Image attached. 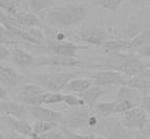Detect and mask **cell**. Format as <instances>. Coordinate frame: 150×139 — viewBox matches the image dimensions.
<instances>
[{
  "instance_id": "6da1fadb",
  "label": "cell",
  "mask_w": 150,
  "mask_h": 139,
  "mask_svg": "<svg viewBox=\"0 0 150 139\" xmlns=\"http://www.w3.org/2000/svg\"><path fill=\"white\" fill-rule=\"evenodd\" d=\"M87 4L64 3L39 14V18L50 27L58 30H70L84 22L87 17Z\"/></svg>"
},
{
  "instance_id": "7a4b0ae2",
  "label": "cell",
  "mask_w": 150,
  "mask_h": 139,
  "mask_svg": "<svg viewBox=\"0 0 150 139\" xmlns=\"http://www.w3.org/2000/svg\"><path fill=\"white\" fill-rule=\"evenodd\" d=\"M68 40L73 42H84L101 47L103 43L110 39H117V32L112 28L93 26L87 23H82L74 29L66 30Z\"/></svg>"
},
{
  "instance_id": "3957f363",
  "label": "cell",
  "mask_w": 150,
  "mask_h": 139,
  "mask_svg": "<svg viewBox=\"0 0 150 139\" xmlns=\"http://www.w3.org/2000/svg\"><path fill=\"white\" fill-rule=\"evenodd\" d=\"M86 71H73V72H40L33 73L30 75L35 84L39 85L48 92H60L63 90L69 81L76 77H85Z\"/></svg>"
},
{
  "instance_id": "277c9868",
  "label": "cell",
  "mask_w": 150,
  "mask_h": 139,
  "mask_svg": "<svg viewBox=\"0 0 150 139\" xmlns=\"http://www.w3.org/2000/svg\"><path fill=\"white\" fill-rule=\"evenodd\" d=\"M93 134L104 139H129L133 136L134 131L123 127L118 117L110 116L107 118H99V122Z\"/></svg>"
},
{
  "instance_id": "5b68a950",
  "label": "cell",
  "mask_w": 150,
  "mask_h": 139,
  "mask_svg": "<svg viewBox=\"0 0 150 139\" xmlns=\"http://www.w3.org/2000/svg\"><path fill=\"white\" fill-rule=\"evenodd\" d=\"M143 94L139 90L132 89L127 86H121L115 95V115L123 114L130 109L139 107L141 105Z\"/></svg>"
},
{
  "instance_id": "8992f818",
  "label": "cell",
  "mask_w": 150,
  "mask_h": 139,
  "mask_svg": "<svg viewBox=\"0 0 150 139\" xmlns=\"http://www.w3.org/2000/svg\"><path fill=\"white\" fill-rule=\"evenodd\" d=\"M93 113V110H90L86 106L71 108V110L63 114L61 127L66 128L70 131H79V130H88L87 120L88 117Z\"/></svg>"
},
{
  "instance_id": "52a82bcc",
  "label": "cell",
  "mask_w": 150,
  "mask_h": 139,
  "mask_svg": "<svg viewBox=\"0 0 150 139\" xmlns=\"http://www.w3.org/2000/svg\"><path fill=\"white\" fill-rule=\"evenodd\" d=\"M147 28H149V6L139 8V11L130 15L127 25L122 32L121 39L129 41Z\"/></svg>"
},
{
  "instance_id": "ba28073f",
  "label": "cell",
  "mask_w": 150,
  "mask_h": 139,
  "mask_svg": "<svg viewBox=\"0 0 150 139\" xmlns=\"http://www.w3.org/2000/svg\"><path fill=\"white\" fill-rule=\"evenodd\" d=\"M127 57L128 52L107 53V55L97 58L95 62L89 65V67L95 70H108V71L120 72L123 74Z\"/></svg>"
},
{
  "instance_id": "9c48e42d",
  "label": "cell",
  "mask_w": 150,
  "mask_h": 139,
  "mask_svg": "<svg viewBox=\"0 0 150 139\" xmlns=\"http://www.w3.org/2000/svg\"><path fill=\"white\" fill-rule=\"evenodd\" d=\"M42 50L47 51L52 55H63V57L69 58H78V53L81 50L88 49L87 45H79L76 42H73L70 40L66 41H46L45 45H43Z\"/></svg>"
},
{
  "instance_id": "30bf717a",
  "label": "cell",
  "mask_w": 150,
  "mask_h": 139,
  "mask_svg": "<svg viewBox=\"0 0 150 139\" xmlns=\"http://www.w3.org/2000/svg\"><path fill=\"white\" fill-rule=\"evenodd\" d=\"M119 119L123 127L128 130L141 131L146 128H149V115L140 106L121 114Z\"/></svg>"
},
{
  "instance_id": "8fae6325",
  "label": "cell",
  "mask_w": 150,
  "mask_h": 139,
  "mask_svg": "<svg viewBox=\"0 0 150 139\" xmlns=\"http://www.w3.org/2000/svg\"><path fill=\"white\" fill-rule=\"evenodd\" d=\"M85 77L93 81V85L106 87V86H125L128 77L120 72L108 70H95L86 71Z\"/></svg>"
},
{
  "instance_id": "7c38bea8",
  "label": "cell",
  "mask_w": 150,
  "mask_h": 139,
  "mask_svg": "<svg viewBox=\"0 0 150 139\" xmlns=\"http://www.w3.org/2000/svg\"><path fill=\"white\" fill-rule=\"evenodd\" d=\"M85 63L78 58L63 57V55H52L48 57L36 58L34 66H53L61 68H80L83 67Z\"/></svg>"
},
{
  "instance_id": "4fadbf2b",
  "label": "cell",
  "mask_w": 150,
  "mask_h": 139,
  "mask_svg": "<svg viewBox=\"0 0 150 139\" xmlns=\"http://www.w3.org/2000/svg\"><path fill=\"white\" fill-rule=\"evenodd\" d=\"M28 112L30 116L36 120L45 122H53L56 124H61L63 113L43 106H30L28 107Z\"/></svg>"
},
{
  "instance_id": "5bb4252c",
  "label": "cell",
  "mask_w": 150,
  "mask_h": 139,
  "mask_svg": "<svg viewBox=\"0 0 150 139\" xmlns=\"http://www.w3.org/2000/svg\"><path fill=\"white\" fill-rule=\"evenodd\" d=\"M10 50H11V55L8 61L16 68H19V69H28L30 66H34L36 58L30 52L19 47L18 45L10 46Z\"/></svg>"
},
{
  "instance_id": "9a60e30c",
  "label": "cell",
  "mask_w": 150,
  "mask_h": 139,
  "mask_svg": "<svg viewBox=\"0 0 150 139\" xmlns=\"http://www.w3.org/2000/svg\"><path fill=\"white\" fill-rule=\"evenodd\" d=\"M149 60H145L134 55L132 52H128V57L126 60V64L124 67L123 74L127 77H131L138 74L146 69H149Z\"/></svg>"
},
{
  "instance_id": "2e32d148",
  "label": "cell",
  "mask_w": 150,
  "mask_h": 139,
  "mask_svg": "<svg viewBox=\"0 0 150 139\" xmlns=\"http://www.w3.org/2000/svg\"><path fill=\"white\" fill-rule=\"evenodd\" d=\"M23 82H24L23 77L15 68L0 64V84L3 87L15 88L17 86H20Z\"/></svg>"
},
{
  "instance_id": "e0dca14e",
  "label": "cell",
  "mask_w": 150,
  "mask_h": 139,
  "mask_svg": "<svg viewBox=\"0 0 150 139\" xmlns=\"http://www.w3.org/2000/svg\"><path fill=\"white\" fill-rule=\"evenodd\" d=\"M28 108L24 104L12 100H2L0 102V114L4 116H11L18 119H24L28 115Z\"/></svg>"
},
{
  "instance_id": "ac0fdd59",
  "label": "cell",
  "mask_w": 150,
  "mask_h": 139,
  "mask_svg": "<svg viewBox=\"0 0 150 139\" xmlns=\"http://www.w3.org/2000/svg\"><path fill=\"white\" fill-rule=\"evenodd\" d=\"M125 86L132 88V89L139 90V91H149L150 89V71L146 69L140 72L138 74L128 77L126 81Z\"/></svg>"
},
{
  "instance_id": "d6986e66",
  "label": "cell",
  "mask_w": 150,
  "mask_h": 139,
  "mask_svg": "<svg viewBox=\"0 0 150 139\" xmlns=\"http://www.w3.org/2000/svg\"><path fill=\"white\" fill-rule=\"evenodd\" d=\"M104 93H105V90L103 89V87L93 85V86H90L89 88H87V89L84 90L81 93H78V96L84 102L86 107L89 108L90 110H93V106L97 104L99 98Z\"/></svg>"
},
{
  "instance_id": "ffe728a7",
  "label": "cell",
  "mask_w": 150,
  "mask_h": 139,
  "mask_svg": "<svg viewBox=\"0 0 150 139\" xmlns=\"http://www.w3.org/2000/svg\"><path fill=\"white\" fill-rule=\"evenodd\" d=\"M44 92H46V90L35 83H25V84H21L19 86L17 98L21 104H23L25 100L42 94Z\"/></svg>"
},
{
  "instance_id": "44dd1931",
  "label": "cell",
  "mask_w": 150,
  "mask_h": 139,
  "mask_svg": "<svg viewBox=\"0 0 150 139\" xmlns=\"http://www.w3.org/2000/svg\"><path fill=\"white\" fill-rule=\"evenodd\" d=\"M3 118L8 122V127L14 133L22 135L24 137H28L33 133L32 124L28 121H26L25 119H18L11 116H4Z\"/></svg>"
},
{
  "instance_id": "7402d4cb",
  "label": "cell",
  "mask_w": 150,
  "mask_h": 139,
  "mask_svg": "<svg viewBox=\"0 0 150 139\" xmlns=\"http://www.w3.org/2000/svg\"><path fill=\"white\" fill-rule=\"evenodd\" d=\"M18 23L25 27H40L42 21L40 20L39 16L28 12V11H21L13 17Z\"/></svg>"
},
{
  "instance_id": "603a6c76",
  "label": "cell",
  "mask_w": 150,
  "mask_h": 139,
  "mask_svg": "<svg viewBox=\"0 0 150 139\" xmlns=\"http://www.w3.org/2000/svg\"><path fill=\"white\" fill-rule=\"evenodd\" d=\"M93 83L90 79L86 77H76V79H71L66 84L64 89L68 90L69 92H74V93H81L84 90H86L87 88H89L90 86H93Z\"/></svg>"
},
{
  "instance_id": "cb8c5ba5",
  "label": "cell",
  "mask_w": 150,
  "mask_h": 139,
  "mask_svg": "<svg viewBox=\"0 0 150 139\" xmlns=\"http://www.w3.org/2000/svg\"><path fill=\"white\" fill-rule=\"evenodd\" d=\"M127 45L128 41L123 40L121 38H117V39H110L107 40L101 45L104 55L107 53H112V52H122V50L126 49L127 50Z\"/></svg>"
},
{
  "instance_id": "d4e9b609",
  "label": "cell",
  "mask_w": 150,
  "mask_h": 139,
  "mask_svg": "<svg viewBox=\"0 0 150 139\" xmlns=\"http://www.w3.org/2000/svg\"><path fill=\"white\" fill-rule=\"evenodd\" d=\"M0 10L11 17H15L21 11H28L21 0H0Z\"/></svg>"
},
{
  "instance_id": "484cf974",
  "label": "cell",
  "mask_w": 150,
  "mask_h": 139,
  "mask_svg": "<svg viewBox=\"0 0 150 139\" xmlns=\"http://www.w3.org/2000/svg\"><path fill=\"white\" fill-rule=\"evenodd\" d=\"M149 42H150V29L147 28V29L140 32L139 35H137L135 37H133L132 39H130L128 41L127 50L128 52H133L135 49L149 44Z\"/></svg>"
},
{
  "instance_id": "4316f807",
  "label": "cell",
  "mask_w": 150,
  "mask_h": 139,
  "mask_svg": "<svg viewBox=\"0 0 150 139\" xmlns=\"http://www.w3.org/2000/svg\"><path fill=\"white\" fill-rule=\"evenodd\" d=\"M25 2L30 12L35 15H39L56 5L55 0H25Z\"/></svg>"
},
{
  "instance_id": "83f0119b",
  "label": "cell",
  "mask_w": 150,
  "mask_h": 139,
  "mask_svg": "<svg viewBox=\"0 0 150 139\" xmlns=\"http://www.w3.org/2000/svg\"><path fill=\"white\" fill-rule=\"evenodd\" d=\"M93 112L99 118H107L115 115V102H98L93 106Z\"/></svg>"
},
{
  "instance_id": "f1b7e54d",
  "label": "cell",
  "mask_w": 150,
  "mask_h": 139,
  "mask_svg": "<svg viewBox=\"0 0 150 139\" xmlns=\"http://www.w3.org/2000/svg\"><path fill=\"white\" fill-rule=\"evenodd\" d=\"M58 127H59V124H53V122H45V121L36 120L32 124V130L34 134L38 135V136H41V135L45 134V133H47V132L52 131V130L56 129Z\"/></svg>"
},
{
  "instance_id": "f546056e",
  "label": "cell",
  "mask_w": 150,
  "mask_h": 139,
  "mask_svg": "<svg viewBox=\"0 0 150 139\" xmlns=\"http://www.w3.org/2000/svg\"><path fill=\"white\" fill-rule=\"evenodd\" d=\"M65 139H104L102 137L98 136L93 133H87V134H82V133H77V132L70 131L66 128L60 127Z\"/></svg>"
},
{
  "instance_id": "4dcf8cb0",
  "label": "cell",
  "mask_w": 150,
  "mask_h": 139,
  "mask_svg": "<svg viewBox=\"0 0 150 139\" xmlns=\"http://www.w3.org/2000/svg\"><path fill=\"white\" fill-rule=\"evenodd\" d=\"M123 2V0H93V4L113 13L120 8Z\"/></svg>"
},
{
  "instance_id": "1f68e13d",
  "label": "cell",
  "mask_w": 150,
  "mask_h": 139,
  "mask_svg": "<svg viewBox=\"0 0 150 139\" xmlns=\"http://www.w3.org/2000/svg\"><path fill=\"white\" fill-rule=\"evenodd\" d=\"M62 102L68 106L69 108H77V107H82L85 106L84 102L78 95L74 94H63Z\"/></svg>"
},
{
  "instance_id": "d6a6232c",
  "label": "cell",
  "mask_w": 150,
  "mask_h": 139,
  "mask_svg": "<svg viewBox=\"0 0 150 139\" xmlns=\"http://www.w3.org/2000/svg\"><path fill=\"white\" fill-rule=\"evenodd\" d=\"M63 93L60 92H48L46 91L44 94L43 105H57L62 102Z\"/></svg>"
},
{
  "instance_id": "836d02e7",
  "label": "cell",
  "mask_w": 150,
  "mask_h": 139,
  "mask_svg": "<svg viewBox=\"0 0 150 139\" xmlns=\"http://www.w3.org/2000/svg\"><path fill=\"white\" fill-rule=\"evenodd\" d=\"M12 38L13 37L6 32V29L0 24V45H5V46L19 45V42H17L16 40L12 39Z\"/></svg>"
},
{
  "instance_id": "e575fe53",
  "label": "cell",
  "mask_w": 150,
  "mask_h": 139,
  "mask_svg": "<svg viewBox=\"0 0 150 139\" xmlns=\"http://www.w3.org/2000/svg\"><path fill=\"white\" fill-rule=\"evenodd\" d=\"M41 139H65L64 135H63L62 131H61L60 127L56 128V129L52 130V131L45 133V134L41 135Z\"/></svg>"
},
{
  "instance_id": "d590c367",
  "label": "cell",
  "mask_w": 150,
  "mask_h": 139,
  "mask_svg": "<svg viewBox=\"0 0 150 139\" xmlns=\"http://www.w3.org/2000/svg\"><path fill=\"white\" fill-rule=\"evenodd\" d=\"M140 107H142L143 109H144V111H145L148 115L150 114V95H149V91H145L144 93H143Z\"/></svg>"
},
{
  "instance_id": "8d00e7d4",
  "label": "cell",
  "mask_w": 150,
  "mask_h": 139,
  "mask_svg": "<svg viewBox=\"0 0 150 139\" xmlns=\"http://www.w3.org/2000/svg\"><path fill=\"white\" fill-rule=\"evenodd\" d=\"M132 53L139 55L140 58H143V59L148 60L150 57V45L147 44V45H145V46H142V47L135 49Z\"/></svg>"
},
{
  "instance_id": "74e56055",
  "label": "cell",
  "mask_w": 150,
  "mask_h": 139,
  "mask_svg": "<svg viewBox=\"0 0 150 139\" xmlns=\"http://www.w3.org/2000/svg\"><path fill=\"white\" fill-rule=\"evenodd\" d=\"M11 55L10 46H5V45H0V64L1 62L8 61Z\"/></svg>"
},
{
  "instance_id": "f35d334b",
  "label": "cell",
  "mask_w": 150,
  "mask_h": 139,
  "mask_svg": "<svg viewBox=\"0 0 150 139\" xmlns=\"http://www.w3.org/2000/svg\"><path fill=\"white\" fill-rule=\"evenodd\" d=\"M123 1H126L130 5L138 8H144L149 6V0H123Z\"/></svg>"
},
{
  "instance_id": "ab89813d",
  "label": "cell",
  "mask_w": 150,
  "mask_h": 139,
  "mask_svg": "<svg viewBox=\"0 0 150 139\" xmlns=\"http://www.w3.org/2000/svg\"><path fill=\"white\" fill-rule=\"evenodd\" d=\"M133 136L135 137V139H149V128L141 131H134Z\"/></svg>"
},
{
  "instance_id": "60d3db41",
  "label": "cell",
  "mask_w": 150,
  "mask_h": 139,
  "mask_svg": "<svg viewBox=\"0 0 150 139\" xmlns=\"http://www.w3.org/2000/svg\"><path fill=\"white\" fill-rule=\"evenodd\" d=\"M2 100H10V96H8L6 89L0 84V102H2Z\"/></svg>"
},
{
  "instance_id": "b9f144b4",
  "label": "cell",
  "mask_w": 150,
  "mask_h": 139,
  "mask_svg": "<svg viewBox=\"0 0 150 139\" xmlns=\"http://www.w3.org/2000/svg\"><path fill=\"white\" fill-rule=\"evenodd\" d=\"M6 139H28V137L22 136V135L17 134V133H14V132H12V133L8 135V137H6Z\"/></svg>"
},
{
  "instance_id": "7bdbcfd3",
  "label": "cell",
  "mask_w": 150,
  "mask_h": 139,
  "mask_svg": "<svg viewBox=\"0 0 150 139\" xmlns=\"http://www.w3.org/2000/svg\"><path fill=\"white\" fill-rule=\"evenodd\" d=\"M8 17H10V16H8V14H5V13L3 12V11L0 10V24L2 25L3 23H4V21L6 19H8Z\"/></svg>"
},
{
  "instance_id": "ee69618b",
  "label": "cell",
  "mask_w": 150,
  "mask_h": 139,
  "mask_svg": "<svg viewBox=\"0 0 150 139\" xmlns=\"http://www.w3.org/2000/svg\"><path fill=\"white\" fill-rule=\"evenodd\" d=\"M0 139H6V137H5L4 135L1 133V132H0Z\"/></svg>"
}]
</instances>
